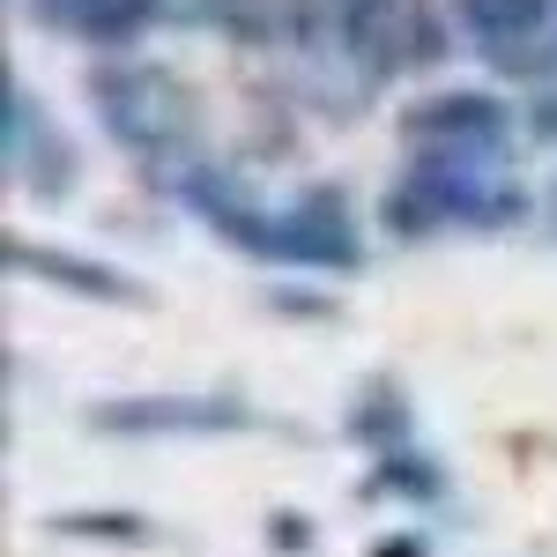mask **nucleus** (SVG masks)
I'll list each match as a JSON object with an SVG mask.
<instances>
[{
	"mask_svg": "<svg viewBox=\"0 0 557 557\" xmlns=\"http://www.w3.org/2000/svg\"><path fill=\"white\" fill-rule=\"evenodd\" d=\"M469 8L475 30H491V38H520V30H535L543 23V8L550 0H461Z\"/></svg>",
	"mask_w": 557,
	"mask_h": 557,
	"instance_id": "1",
	"label": "nucleus"
}]
</instances>
